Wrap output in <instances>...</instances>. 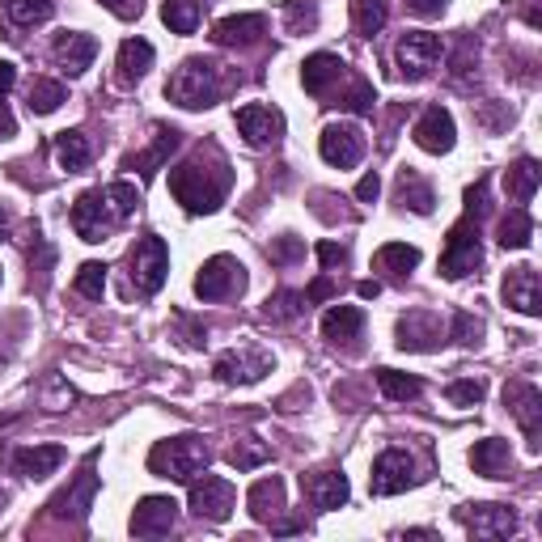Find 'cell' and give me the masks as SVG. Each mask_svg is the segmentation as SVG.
Returning <instances> with one entry per match:
<instances>
[{"label": "cell", "instance_id": "obj_1", "mask_svg": "<svg viewBox=\"0 0 542 542\" xmlns=\"http://www.w3.org/2000/svg\"><path fill=\"white\" fill-rule=\"evenodd\" d=\"M487 212V178H479L475 187H466V216L449 229L445 255H441V276L462 280L471 271L483 267V246H479V216Z\"/></svg>", "mask_w": 542, "mask_h": 542}, {"label": "cell", "instance_id": "obj_2", "mask_svg": "<svg viewBox=\"0 0 542 542\" xmlns=\"http://www.w3.org/2000/svg\"><path fill=\"white\" fill-rule=\"evenodd\" d=\"M170 191H174V200L183 204V212L208 216V212L221 208L225 195H229V166L225 161H216V170H208L204 153H195L191 161L170 170Z\"/></svg>", "mask_w": 542, "mask_h": 542}, {"label": "cell", "instance_id": "obj_3", "mask_svg": "<svg viewBox=\"0 0 542 542\" xmlns=\"http://www.w3.org/2000/svg\"><path fill=\"white\" fill-rule=\"evenodd\" d=\"M208 462H212V449L204 445V437H195V432L157 441L149 449V471L157 479H170V483H191L200 471H208Z\"/></svg>", "mask_w": 542, "mask_h": 542}, {"label": "cell", "instance_id": "obj_4", "mask_svg": "<svg viewBox=\"0 0 542 542\" xmlns=\"http://www.w3.org/2000/svg\"><path fill=\"white\" fill-rule=\"evenodd\" d=\"M221 68H216L212 60L204 56H191L174 68V77L166 81V98L174 106H183V111H204V106H212L216 98H221Z\"/></svg>", "mask_w": 542, "mask_h": 542}, {"label": "cell", "instance_id": "obj_5", "mask_svg": "<svg viewBox=\"0 0 542 542\" xmlns=\"http://www.w3.org/2000/svg\"><path fill=\"white\" fill-rule=\"evenodd\" d=\"M128 263H132L136 293L153 297V293H161V284H166V276H170V246L161 242L157 233H144V238H136Z\"/></svg>", "mask_w": 542, "mask_h": 542}, {"label": "cell", "instance_id": "obj_6", "mask_svg": "<svg viewBox=\"0 0 542 542\" xmlns=\"http://www.w3.org/2000/svg\"><path fill=\"white\" fill-rule=\"evenodd\" d=\"M119 221H123V216H119V208L111 204L106 187L85 191L81 200L72 204V229H77V238H81V242H106Z\"/></svg>", "mask_w": 542, "mask_h": 542}, {"label": "cell", "instance_id": "obj_7", "mask_svg": "<svg viewBox=\"0 0 542 542\" xmlns=\"http://www.w3.org/2000/svg\"><path fill=\"white\" fill-rule=\"evenodd\" d=\"M246 288V267L233 255H212L200 276H195V297L200 301H229Z\"/></svg>", "mask_w": 542, "mask_h": 542}, {"label": "cell", "instance_id": "obj_8", "mask_svg": "<svg viewBox=\"0 0 542 542\" xmlns=\"http://www.w3.org/2000/svg\"><path fill=\"white\" fill-rule=\"evenodd\" d=\"M271 369H276V360L259 348H233V352H221L212 360L216 382H225V386H255Z\"/></svg>", "mask_w": 542, "mask_h": 542}, {"label": "cell", "instance_id": "obj_9", "mask_svg": "<svg viewBox=\"0 0 542 542\" xmlns=\"http://www.w3.org/2000/svg\"><path fill=\"white\" fill-rule=\"evenodd\" d=\"M441 56H445V47L437 34H428V30H411L399 39V47H394V64H399L407 81H424Z\"/></svg>", "mask_w": 542, "mask_h": 542}, {"label": "cell", "instance_id": "obj_10", "mask_svg": "<svg viewBox=\"0 0 542 542\" xmlns=\"http://www.w3.org/2000/svg\"><path fill=\"white\" fill-rule=\"evenodd\" d=\"M318 153L327 166L335 170H352L360 157H365V132L356 123H327L318 136Z\"/></svg>", "mask_w": 542, "mask_h": 542}, {"label": "cell", "instance_id": "obj_11", "mask_svg": "<svg viewBox=\"0 0 542 542\" xmlns=\"http://www.w3.org/2000/svg\"><path fill=\"white\" fill-rule=\"evenodd\" d=\"M233 500H238V492H233V483L221 479V475H195L191 479V513L204 517V521H229L233 513Z\"/></svg>", "mask_w": 542, "mask_h": 542}, {"label": "cell", "instance_id": "obj_12", "mask_svg": "<svg viewBox=\"0 0 542 542\" xmlns=\"http://www.w3.org/2000/svg\"><path fill=\"white\" fill-rule=\"evenodd\" d=\"M415 487V462L407 449H386V454H377L373 462V475H369V492L373 496H399Z\"/></svg>", "mask_w": 542, "mask_h": 542}, {"label": "cell", "instance_id": "obj_13", "mask_svg": "<svg viewBox=\"0 0 542 542\" xmlns=\"http://www.w3.org/2000/svg\"><path fill=\"white\" fill-rule=\"evenodd\" d=\"M504 407L513 411V420L526 432L530 449H542V390L530 382H509L504 386Z\"/></svg>", "mask_w": 542, "mask_h": 542}, {"label": "cell", "instance_id": "obj_14", "mask_svg": "<svg viewBox=\"0 0 542 542\" xmlns=\"http://www.w3.org/2000/svg\"><path fill=\"white\" fill-rule=\"evenodd\" d=\"M458 521L471 530V538H483V542L509 538L517 530V513L509 504H466V509H458Z\"/></svg>", "mask_w": 542, "mask_h": 542}, {"label": "cell", "instance_id": "obj_15", "mask_svg": "<svg viewBox=\"0 0 542 542\" xmlns=\"http://www.w3.org/2000/svg\"><path fill=\"white\" fill-rule=\"evenodd\" d=\"M238 132L246 136L250 149H271V144L284 140V115L276 111V106H238Z\"/></svg>", "mask_w": 542, "mask_h": 542}, {"label": "cell", "instance_id": "obj_16", "mask_svg": "<svg viewBox=\"0 0 542 542\" xmlns=\"http://www.w3.org/2000/svg\"><path fill=\"white\" fill-rule=\"evenodd\" d=\"M94 462L98 458H89L85 466H81V475H77V483L72 487H64V492L47 504L51 509V517H68V521H81L89 509H94V492H98V475H94Z\"/></svg>", "mask_w": 542, "mask_h": 542}, {"label": "cell", "instance_id": "obj_17", "mask_svg": "<svg viewBox=\"0 0 542 542\" xmlns=\"http://www.w3.org/2000/svg\"><path fill=\"white\" fill-rule=\"evenodd\" d=\"M500 293H504V305H513L517 314H526V318L542 314V284H538V271L530 263L526 267H509Z\"/></svg>", "mask_w": 542, "mask_h": 542}, {"label": "cell", "instance_id": "obj_18", "mask_svg": "<svg viewBox=\"0 0 542 542\" xmlns=\"http://www.w3.org/2000/svg\"><path fill=\"white\" fill-rule=\"evenodd\" d=\"M178 521V504L170 496H144L132 513V534L136 538H161L170 534Z\"/></svg>", "mask_w": 542, "mask_h": 542}, {"label": "cell", "instance_id": "obj_19", "mask_svg": "<svg viewBox=\"0 0 542 542\" xmlns=\"http://www.w3.org/2000/svg\"><path fill=\"white\" fill-rule=\"evenodd\" d=\"M454 136H458V128H454V115L445 111V106H428V111L420 115V123H415V144H420L424 153H449L454 149Z\"/></svg>", "mask_w": 542, "mask_h": 542}, {"label": "cell", "instance_id": "obj_20", "mask_svg": "<svg viewBox=\"0 0 542 542\" xmlns=\"http://www.w3.org/2000/svg\"><path fill=\"white\" fill-rule=\"evenodd\" d=\"M267 34V17L263 13H233V17H221L212 26V43L216 47H255Z\"/></svg>", "mask_w": 542, "mask_h": 542}, {"label": "cell", "instance_id": "obj_21", "mask_svg": "<svg viewBox=\"0 0 542 542\" xmlns=\"http://www.w3.org/2000/svg\"><path fill=\"white\" fill-rule=\"evenodd\" d=\"M301 487H305V496H310V504H314L318 513H335L352 496L348 475H343V471H318L310 479H301Z\"/></svg>", "mask_w": 542, "mask_h": 542}, {"label": "cell", "instance_id": "obj_22", "mask_svg": "<svg viewBox=\"0 0 542 542\" xmlns=\"http://www.w3.org/2000/svg\"><path fill=\"white\" fill-rule=\"evenodd\" d=\"M51 51H56V60L68 77H81L98 56V39L94 34H81V30H64V34H56V47Z\"/></svg>", "mask_w": 542, "mask_h": 542}, {"label": "cell", "instance_id": "obj_23", "mask_svg": "<svg viewBox=\"0 0 542 542\" xmlns=\"http://www.w3.org/2000/svg\"><path fill=\"white\" fill-rule=\"evenodd\" d=\"M445 327L432 314H407L399 318V348L403 352H432L441 343Z\"/></svg>", "mask_w": 542, "mask_h": 542}, {"label": "cell", "instance_id": "obj_24", "mask_svg": "<svg viewBox=\"0 0 542 542\" xmlns=\"http://www.w3.org/2000/svg\"><path fill=\"white\" fill-rule=\"evenodd\" d=\"M246 504H250V517L263 521V526H271V521L284 513V479H280V475L259 479V483L246 492Z\"/></svg>", "mask_w": 542, "mask_h": 542}, {"label": "cell", "instance_id": "obj_25", "mask_svg": "<svg viewBox=\"0 0 542 542\" xmlns=\"http://www.w3.org/2000/svg\"><path fill=\"white\" fill-rule=\"evenodd\" d=\"M343 72H348V64H343L339 56H331V51H314V56L301 64V85H305V94H327Z\"/></svg>", "mask_w": 542, "mask_h": 542}, {"label": "cell", "instance_id": "obj_26", "mask_svg": "<svg viewBox=\"0 0 542 542\" xmlns=\"http://www.w3.org/2000/svg\"><path fill=\"white\" fill-rule=\"evenodd\" d=\"M60 462H64L60 445H26L13 454V471L22 479H47V475H56Z\"/></svg>", "mask_w": 542, "mask_h": 542}, {"label": "cell", "instance_id": "obj_27", "mask_svg": "<svg viewBox=\"0 0 542 542\" xmlns=\"http://www.w3.org/2000/svg\"><path fill=\"white\" fill-rule=\"evenodd\" d=\"M178 140H183V136H178L174 128H157L153 149H144V153H128V157H123V170H140L144 178H153V174L170 161V153L178 149Z\"/></svg>", "mask_w": 542, "mask_h": 542}, {"label": "cell", "instance_id": "obj_28", "mask_svg": "<svg viewBox=\"0 0 542 542\" xmlns=\"http://www.w3.org/2000/svg\"><path fill=\"white\" fill-rule=\"evenodd\" d=\"M509 462H513L509 441H500V437H487L471 449V466L483 479H509Z\"/></svg>", "mask_w": 542, "mask_h": 542}, {"label": "cell", "instance_id": "obj_29", "mask_svg": "<svg viewBox=\"0 0 542 542\" xmlns=\"http://www.w3.org/2000/svg\"><path fill=\"white\" fill-rule=\"evenodd\" d=\"M360 331H365V314L356 305H335V310L322 314V335L331 343H352L360 339Z\"/></svg>", "mask_w": 542, "mask_h": 542}, {"label": "cell", "instance_id": "obj_30", "mask_svg": "<svg viewBox=\"0 0 542 542\" xmlns=\"http://www.w3.org/2000/svg\"><path fill=\"white\" fill-rule=\"evenodd\" d=\"M542 183V170H538V161L534 157H521L509 166V174H504V191H509V200L513 204H530L534 200V191Z\"/></svg>", "mask_w": 542, "mask_h": 542}, {"label": "cell", "instance_id": "obj_31", "mask_svg": "<svg viewBox=\"0 0 542 542\" xmlns=\"http://www.w3.org/2000/svg\"><path fill=\"white\" fill-rule=\"evenodd\" d=\"M399 204H403V208H411L415 216H428L432 208H437V195H432V187H428L424 178L415 174L411 166H407V170H399Z\"/></svg>", "mask_w": 542, "mask_h": 542}, {"label": "cell", "instance_id": "obj_32", "mask_svg": "<svg viewBox=\"0 0 542 542\" xmlns=\"http://www.w3.org/2000/svg\"><path fill=\"white\" fill-rule=\"evenodd\" d=\"M149 68H153V43L128 39V43L119 47V81H123V85H136Z\"/></svg>", "mask_w": 542, "mask_h": 542}, {"label": "cell", "instance_id": "obj_33", "mask_svg": "<svg viewBox=\"0 0 542 542\" xmlns=\"http://www.w3.org/2000/svg\"><path fill=\"white\" fill-rule=\"evenodd\" d=\"M377 271H390V276H411L420 267V246H407V242H386L382 250L373 255Z\"/></svg>", "mask_w": 542, "mask_h": 542}, {"label": "cell", "instance_id": "obj_34", "mask_svg": "<svg viewBox=\"0 0 542 542\" xmlns=\"http://www.w3.org/2000/svg\"><path fill=\"white\" fill-rule=\"evenodd\" d=\"M56 157L68 174H81L89 161H94V149H89V136L85 132H60L56 136Z\"/></svg>", "mask_w": 542, "mask_h": 542}, {"label": "cell", "instance_id": "obj_35", "mask_svg": "<svg viewBox=\"0 0 542 542\" xmlns=\"http://www.w3.org/2000/svg\"><path fill=\"white\" fill-rule=\"evenodd\" d=\"M68 102V89L60 81H47V77H34L26 89V106L34 115H56L60 106Z\"/></svg>", "mask_w": 542, "mask_h": 542}, {"label": "cell", "instance_id": "obj_36", "mask_svg": "<svg viewBox=\"0 0 542 542\" xmlns=\"http://www.w3.org/2000/svg\"><path fill=\"white\" fill-rule=\"evenodd\" d=\"M377 386H382V394H386V399H394V403H411V399H420V394H424L420 377L399 373V369H377Z\"/></svg>", "mask_w": 542, "mask_h": 542}, {"label": "cell", "instance_id": "obj_37", "mask_svg": "<svg viewBox=\"0 0 542 542\" xmlns=\"http://www.w3.org/2000/svg\"><path fill=\"white\" fill-rule=\"evenodd\" d=\"M56 13V0H5V22L9 26H39Z\"/></svg>", "mask_w": 542, "mask_h": 542}, {"label": "cell", "instance_id": "obj_38", "mask_svg": "<svg viewBox=\"0 0 542 542\" xmlns=\"http://www.w3.org/2000/svg\"><path fill=\"white\" fill-rule=\"evenodd\" d=\"M534 238V216L526 208H513L509 216L500 221V246L504 250H526Z\"/></svg>", "mask_w": 542, "mask_h": 542}, {"label": "cell", "instance_id": "obj_39", "mask_svg": "<svg viewBox=\"0 0 542 542\" xmlns=\"http://www.w3.org/2000/svg\"><path fill=\"white\" fill-rule=\"evenodd\" d=\"M386 22H390L386 0H352V26H356V34L373 39V34H382Z\"/></svg>", "mask_w": 542, "mask_h": 542}, {"label": "cell", "instance_id": "obj_40", "mask_svg": "<svg viewBox=\"0 0 542 542\" xmlns=\"http://www.w3.org/2000/svg\"><path fill=\"white\" fill-rule=\"evenodd\" d=\"M161 22L174 34H191L200 26V0H161Z\"/></svg>", "mask_w": 542, "mask_h": 542}, {"label": "cell", "instance_id": "obj_41", "mask_svg": "<svg viewBox=\"0 0 542 542\" xmlns=\"http://www.w3.org/2000/svg\"><path fill=\"white\" fill-rule=\"evenodd\" d=\"M305 310V293H293V288H280L263 301V318L267 322H293Z\"/></svg>", "mask_w": 542, "mask_h": 542}, {"label": "cell", "instance_id": "obj_42", "mask_svg": "<svg viewBox=\"0 0 542 542\" xmlns=\"http://www.w3.org/2000/svg\"><path fill=\"white\" fill-rule=\"evenodd\" d=\"M284 30L288 34L318 30V5H314V0H284Z\"/></svg>", "mask_w": 542, "mask_h": 542}, {"label": "cell", "instance_id": "obj_43", "mask_svg": "<svg viewBox=\"0 0 542 542\" xmlns=\"http://www.w3.org/2000/svg\"><path fill=\"white\" fill-rule=\"evenodd\" d=\"M17 81V64L13 60H0V140H13L17 136V119L9 115V89Z\"/></svg>", "mask_w": 542, "mask_h": 542}, {"label": "cell", "instance_id": "obj_44", "mask_svg": "<svg viewBox=\"0 0 542 542\" xmlns=\"http://www.w3.org/2000/svg\"><path fill=\"white\" fill-rule=\"evenodd\" d=\"M72 288H77L81 297H89V301H102V293H106V263H98V259L81 263V267H77V280H72Z\"/></svg>", "mask_w": 542, "mask_h": 542}, {"label": "cell", "instance_id": "obj_45", "mask_svg": "<svg viewBox=\"0 0 542 542\" xmlns=\"http://www.w3.org/2000/svg\"><path fill=\"white\" fill-rule=\"evenodd\" d=\"M483 394H487L483 382H475V377H462V382H449L445 399L454 403V407H479V403H483Z\"/></svg>", "mask_w": 542, "mask_h": 542}, {"label": "cell", "instance_id": "obj_46", "mask_svg": "<svg viewBox=\"0 0 542 542\" xmlns=\"http://www.w3.org/2000/svg\"><path fill=\"white\" fill-rule=\"evenodd\" d=\"M106 195H111V204L119 208L123 221H128V216L140 208V200H144L140 187H136V183H128V178H119V183H111V187H106Z\"/></svg>", "mask_w": 542, "mask_h": 542}, {"label": "cell", "instance_id": "obj_47", "mask_svg": "<svg viewBox=\"0 0 542 542\" xmlns=\"http://www.w3.org/2000/svg\"><path fill=\"white\" fill-rule=\"evenodd\" d=\"M229 462L238 466V471H255L259 462H267V445H259V441H242V445H233V449H229Z\"/></svg>", "mask_w": 542, "mask_h": 542}, {"label": "cell", "instance_id": "obj_48", "mask_svg": "<svg viewBox=\"0 0 542 542\" xmlns=\"http://www.w3.org/2000/svg\"><path fill=\"white\" fill-rule=\"evenodd\" d=\"M339 106H343V111H352V115H369L373 111V85L369 81H356L348 94L339 98Z\"/></svg>", "mask_w": 542, "mask_h": 542}, {"label": "cell", "instance_id": "obj_49", "mask_svg": "<svg viewBox=\"0 0 542 542\" xmlns=\"http://www.w3.org/2000/svg\"><path fill=\"white\" fill-rule=\"evenodd\" d=\"M479 335H483V322H479L475 314L458 310V314H454V339L462 343V348H475V343H479Z\"/></svg>", "mask_w": 542, "mask_h": 542}, {"label": "cell", "instance_id": "obj_50", "mask_svg": "<svg viewBox=\"0 0 542 542\" xmlns=\"http://www.w3.org/2000/svg\"><path fill=\"white\" fill-rule=\"evenodd\" d=\"M301 255H305V246L293 238V233H284V238H276V246H271V263H280V267L297 263Z\"/></svg>", "mask_w": 542, "mask_h": 542}, {"label": "cell", "instance_id": "obj_51", "mask_svg": "<svg viewBox=\"0 0 542 542\" xmlns=\"http://www.w3.org/2000/svg\"><path fill=\"white\" fill-rule=\"evenodd\" d=\"M335 297V280L331 276H318L310 288H305V305H322V301H331Z\"/></svg>", "mask_w": 542, "mask_h": 542}, {"label": "cell", "instance_id": "obj_52", "mask_svg": "<svg viewBox=\"0 0 542 542\" xmlns=\"http://www.w3.org/2000/svg\"><path fill=\"white\" fill-rule=\"evenodd\" d=\"M106 9H111L119 22H132V17H140V9H144V0H102Z\"/></svg>", "mask_w": 542, "mask_h": 542}, {"label": "cell", "instance_id": "obj_53", "mask_svg": "<svg viewBox=\"0 0 542 542\" xmlns=\"http://www.w3.org/2000/svg\"><path fill=\"white\" fill-rule=\"evenodd\" d=\"M318 263H322V267L348 263V246H335V242H318Z\"/></svg>", "mask_w": 542, "mask_h": 542}, {"label": "cell", "instance_id": "obj_54", "mask_svg": "<svg viewBox=\"0 0 542 542\" xmlns=\"http://www.w3.org/2000/svg\"><path fill=\"white\" fill-rule=\"evenodd\" d=\"M377 195H382V178H377V174H365V178L356 183V200H360V204H373Z\"/></svg>", "mask_w": 542, "mask_h": 542}, {"label": "cell", "instance_id": "obj_55", "mask_svg": "<svg viewBox=\"0 0 542 542\" xmlns=\"http://www.w3.org/2000/svg\"><path fill=\"white\" fill-rule=\"evenodd\" d=\"M445 5H449V0H407V9H411L415 17H441Z\"/></svg>", "mask_w": 542, "mask_h": 542}, {"label": "cell", "instance_id": "obj_56", "mask_svg": "<svg viewBox=\"0 0 542 542\" xmlns=\"http://www.w3.org/2000/svg\"><path fill=\"white\" fill-rule=\"evenodd\" d=\"M356 293L365 297V301H377V297H382V284H377V280H360V288H356Z\"/></svg>", "mask_w": 542, "mask_h": 542}, {"label": "cell", "instance_id": "obj_57", "mask_svg": "<svg viewBox=\"0 0 542 542\" xmlns=\"http://www.w3.org/2000/svg\"><path fill=\"white\" fill-rule=\"evenodd\" d=\"M454 64H458V68H454V72H458V77H466V72H471V47H466V51H462V56H458Z\"/></svg>", "mask_w": 542, "mask_h": 542}, {"label": "cell", "instance_id": "obj_58", "mask_svg": "<svg viewBox=\"0 0 542 542\" xmlns=\"http://www.w3.org/2000/svg\"><path fill=\"white\" fill-rule=\"evenodd\" d=\"M0 238H9V212L0 208Z\"/></svg>", "mask_w": 542, "mask_h": 542}, {"label": "cell", "instance_id": "obj_59", "mask_svg": "<svg viewBox=\"0 0 542 542\" xmlns=\"http://www.w3.org/2000/svg\"><path fill=\"white\" fill-rule=\"evenodd\" d=\"M5 504H9V496H5V492H0V513H5Z\"/></svg>", "mask_w": 542, "mask_h": 542}]
</instances>
